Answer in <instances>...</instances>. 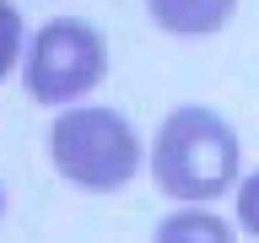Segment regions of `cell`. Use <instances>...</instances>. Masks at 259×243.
<instances>
[{
	"instance_id": "1",
	"label": "cell",
	"mask_w": 259,
	"mask_h": 243,
	"mask_svg": "<svg viewBox=\"0 0 259 243\" xmlns=\"http://www.w3.org/2000/svg\"><path fill=\"white\" fill-rule=\"evenodd\" d=\"M151 173L173 200H216L238 184V135L210 108H178L157 130Z\"/></svg>"
},
{
	"instance_id": "4",
	"label": "cell",
	"mask_w": 259,
	"mask_h": 243,
	"mask_svg": "<svg viewBox=\"0 0 259 243\" xmlns=\"http://www.w3.org/2000/svg\"><path fill=\"white\" fill-rule=\"evenodd\" d=\"M146 6L167 32H216L238 11V0H146Z\"/></svg>"
},
{
	"instance_id": "2",
	"label": "cell",
	"mask_w": 259,
	"mask_h": 243,
	"mask_svg": "<svg viewBox=\"0 0 259 243\" xmlns=\"http://www.w3.org/2000/svg\"><path fill=\"white\" fill-rule=\"evenodd\" d=\"M49 151H54V168H60L70 184L92 194L124 189L135 168H141V141L130 130L124 113L113 108H76L54 119V135H49Z\"/></svg>"
},
{
	"instance_id": "3",
	"label": "cell",
	"mask_w": 259,
	"mask_h": 243,
	"mask_svg": "<svg viewBox=\"0 0 259 243\" xmlns=\"http://www.w3.org/2000/svg\"><path fill=\"white\" fill-rule=\"evenodd\" d=\"M103 70H108V49H103L97 27L81 22V16H60V22L38 27L22 81H27L32 103L60 108V103H76L81 92H92L103 81Z\"/></svg>"
},
{
	"instance_id": "5",
	"label": "cell",
	"mask_w": 259,
	"mask_h": 243,
	"mask_svg": "<svg viewBox=\"0 0 259 243\" xmlns=\"http://www.w3.org/2000/svg\"><path fill=\"white\" fill-rule=\"evenodd\" d=\"M151 243H232V227L222 216H210V211H178L157 227Z\"/></svg>"
},
{
	"instance_id": "6",
	"label": "cell",
	"mask_w": 259,
	"mask_h": 243,
	"mask_svg": "<svg viewBox=\"0 0 259 243\" xmlns=\"http://www.w3.org/2000/svg\"><path fill=\"white\" fill-rule=\"evenodd\" d=\"M16 54H22V11L11 0H0V81L11 76Z\"/></svg>"
},
{
	"instance_id": "7",
	"label": "cell",
	"mask_w": 259,
	"mask_h": 243,
	"mask_svg": "<svg viewBox=\"0 0 259 243\" xmlns=\"http://www.w3.org/2000/svg\"><path fill=\"white\" fill-rule=\"evenodd\" d=\"M238 227L259 238V173L238 184Z\"/></svg>"
}]
</instances>
